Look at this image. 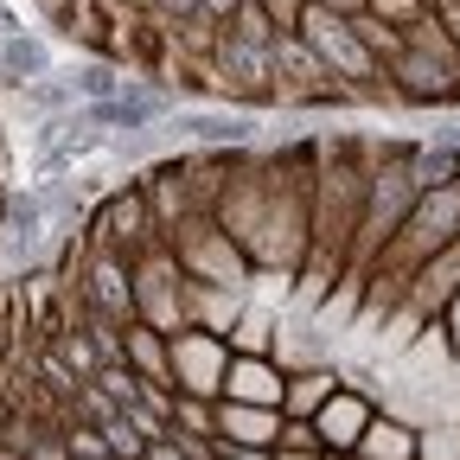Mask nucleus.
Segmentation results:
<instances>
[{"label":"nucleus","instance_id":"nucleus-7","mask_svg":"<svg viewBox=\"0 0 460 460\" xmlns=\"http://www.w3.org/2000/svg\"><path fill=\"white\" fill-rule=\"evenodd\" d=\"M371 416H377V402H371L365 390H352V384H339V390L326 396V410L314 416V422H320V441H326V454H352V447L365 441Z\"/></svg>","mask_w":460,"mask_h":460},{"label":"nucleus","instance_id":"nucleus-17","mask_svg":"<svg viewBox=\"0 0 460 460\" xmlns=\"http://www.w3.org/2000/svg\"><path fill=\"white\" fill-rule=\"evenodd\" d=\"M20 96H26V109H39V115H65V109H77L71 77H32V84H20Z\"/></svg>","mask_w":460,"mask_h":460},{"label":"nucleus","instance_id":"nucleus-16","mask_svg":"<svg viewBox=\"0 0 460 460\" xmlns=\"http://www.w3.org/2000/svg\"><path fill=\"white\" fill-rule=\"evenodd\" d=\"M352 32L371 45V58H377V65H390V58H402V51H410V45H402V26H390V20H377L371 7L352 20Z\"/></svg>","mask_w":460,"mask_h":460},{"label":"nucleus","instance_id":"nucleus-14","mask_svg":"<svg viewBox=\"0 0 460 460\" xmlns=\"http://www.w3.org/2000/svg\"><path fill=\"white\" fill-rule=\"evenodd\" d=\"M65 77H71V90H77V102H109L115 90H122V84H128L122 71H115V65H109V58H84V65H71Z\"/></svg>","mask_w":460,"mask_h":460},{"label":"nucleus","instance_id":"nucleus-27","mask_svg":"<svg viewBox=\"0 0 460 460\" xmlns=\"http://www.w3.org/2000/svg\"><path fill=\"white\" fill-rule=\"evenodd\" d=\"M332 460H365V454H358V447H352V454H332Z\"/></svg>","mask_w":460,"mask_h":460},{"label":"nucleus","instance_id":"nucleus-23","mask_svg":"<svg viewBox=\"0 0 460 460\" xmlns=\"http://www.w3.org/2000/svg\"><path fill=\"white\" fill-rule=\"evenodd\" d=\"M269 7V20L281 26V32H301V13H307V0H262Z\"/></svg>","mask_w":460,"mask_h":460},{"label":"nucleus","instance_id":"nucleus-28","mask_svg":"<svg viewBox=\"0 0 460 460\" xmlns=\"http://www.w3.org/2000/svg\"><path fill=\"white\" fill-rule=\"evenodd\" d=\"M122 460H147V454H122Z\"/></svg>","mask_w":460,"mask_h":460},{"label":"nucleus","instance_id":"nucleus-13","mask_svg":"<svg viewBox=\"0 0 460 460\" xmlns=\"http://www.w3.org/2000/svg\"><path fill=\"white\" fill-rule=\"evenodd\" d=\"M0 65H7V84L51 77V45L32 39V32H13V39H0Z\"/></svg>","mask_w":460,"mask_h":460},{"label":"nucleus","instance_id":"nucleus-2","mask_svg":"<svg viewBox=\"0 0 460 460\" xmlns=\"http://www.w3.org/2000/svg\"><path fill=\"white\" fill-rule=\"evenodd\" d=\"M460 237V180H441L416 199V211L402 217V230L384 243V256L371 262L365 275V314H396L402 295H410V281L422 275V262L435 250H447Z\"/></svg>","mask_w":460,"mask_h":460},{"label":"nucleus","instance_id":"nucleus-1","mask_svg":"<svg viewBox=\"0 0 460 460\" xmlns=\"http://www.w3.org/2000/svg\"><path fill=\"white\" fill-rule=\"evenodd\" d=\"M371 141H320V166H314V217H307V301L320 295L326 281L345 275L352 262V237H358V217H365V186H371Z\"/></svg>","mask_w":460,"mask_h":460},{"label":"nucleus","instance_id":"nucleus-6","mask_svg":"<svg viewBox=\"0 0 460 460\" xmlns=\"http://www.w3.org/2000/svg\"><path fill=\"white\" fill-rule=\"evenodd\" d=\"M454 288H460V237L422 262V275L410 281V295H402V307H396V326H429V320H441V307H447Z\"/></svg>","mask_w":460,"mask_h":460},{"label":"nucleus","instance_id":"nucleus-26","mask_svg":"<svg viewBox=\"0 0 460 460\" xmlns=\"http://www.w3.org/2000/svg\"><path fill=\"white\" fill-rule=\"evenodd\" d=\"M0 460H26V454H20V447H13V441H0Z\"/></svg>","mask_w":460,"mask_h":460},{"label":"nucleus","instance_id":"nucleus-25","mask_svg":"<svg viewBox=\"0 0 460 460\" xmlns=\"http://www.w3.org/2000/svg\"><path fill=\"white\" fill-rule=\"evenodd\" d=\"M320 7H332V13H339V20H358V13H365V7H371V0H320Z\"/></svg>","mask_w":460,"mask_h":460},{"label":"nucleus","instance_id":"nucleus-15","mask_svg":"<svg viewBox=\"0 0 460 460\" xmlns=\"http://www.w3.org/2000/svg\"><path fill=\"white\" fill-rule=\"evenodd\" d=\"M172 435H217V396H172Z\"/></svg>","mask_w":460,"mask_h":460},{"label":"nucleus","instance_id":"nucleus-9","mask_svg":"<svg viewBox=\"0 0 460 460\" xmlns=\"http://www.w3.org/2000/svg\"><path fill=\"white\" fill-rule=\"evenodd\" d=\"M281 390H288V365H281L275 352H230L224 396H237V402H269V410H281Z\"/></svg>","mask_w":460,"mask_h":460},{"label":"nucleus","instance_id":"nucleus-22","mask_svg":"<svg viewBox=\"0 0 460 460\" xmlns=\"http://www.w3.org/2000/svg\"><path fill=\"white\" fill-rule=\"evenodd\" d=\"M371 13L390 20V26H410V20H422L429 7H422V0H371Z\"/></svg>","mask_w":460,"mask_h":460},{"label":"nucleus","instance_id":"nucleus-21","mask_svg":"<svg viewBox=\"0 0 460 460\" xmlns=\"http://www.w3.org/2000/svg\"><path fill=\"white\" fill-rule=\"evenodd\" d=\"M102 435H109L115 460H122V454H147V435H135V429H128V416H115V422H109Z\"/></svg>","mask_w":460,"mask_h":460},{"label":"nucleus","instance_id":"nucleus-4","mask_svg":"<svg viewBox=\"0 0 460 460\" xmlns=\"http://www.w3.org/2000/svg\"><path fill=\"white\" fill-rule=\"evenodd\" d=\"M384 77H390L396 102H410V109H454V102H460V71L441 65V58H429V51L390 58Z\"/></svg>","mask_w":460,"mask_h":460},{"label":"nucleus","instance_id":"nucleus-19","mask_svg":"<svg viewBox=\"0 0 460 460\" xmlns=\"http://www.w3.org/2000/svg\"><path fill=\"white\" fill-rule=\"evenodd\" d=\"M230 352H275V339H269V320H262V314H243V320H230Z\"/></svg>","mask_w":460,"mask_h":460},{"label":"nucleus","instance_id":"nucleus-12","mask_svg":"<svg viewBox=\"0 0 460 460\" xmlns=\"http://www.w3.org/2000/svg\"><path fill=\"white\" fill-rule=\"evenodd\" d=\"M416 447H422V429L416 422H402V416H371V429H365V441H358V454L365 460H416Z\"/></svg>","mask_w":460,"mask_h":460},{"label":"nucleus","instance_id":"nucleus-5","mask_svg":"<svg viewBox=\"0 0 460 460\" xmlns=\"http://www.w3.org/2000/svg\"><path fill=\"white\" fill-rule=\"evenodd\" d=\"M90 109V122H109V128H122V135H147V128H160L172 109H180V96H172L160 77H147V84H122L109 102H84Z\"/></svg>","mask_w":460,"mask_h":460},{"label":"nucleus","instance_id":"nucleus-20","mask_svg":"<svg viewBox=\"0 0 460 460\" xmlns=\"http://www.w3.org/2000/svg\"><path fill=\"white\" fill-rule=\"evenodd\" d=\"M416 460H460V429H422Z\"/></svg>","mask_w":460,"mask_h":460},{"label":"nucleus","instance_id":"nucleus-11","mask_svg":"<svg viewBox=\"0 0 460 460\" xmlns=\"http://www.w3.org/2000/svg\"><path fill=\"white\" fill-rule=\"evenodd\" d=\"M339 365H288V390H281V416H320L326 410V396L339 390Z\"/></svg>","mask_w":460,"mask_h":460},{"label":"nucleus","instance_id":"nucleus-24","mask_svg":"<svg viewBox=\"0 0 460 460\" xmlns=\"http://www.w3.org/2000/svg\"><path fill=\"white\" fill-rule=\"evenodd\" d=\"M441 345L460 358V288H454V295H447V307H441Z\"/></svg>","mask_w":460,"mask_h":460},{"label":"nucleus","instance_id":"nucleus-8","mask_svg":"<svg viewBox=\"0 0 460 460\" xmlns=\"http://www.w3.org/2000/svg\"><path fill=\"white\" fill-rule=\"evenodd\" d=\"M166 128L180 141H199V147H243L250 128H256V115L250 109H172Z\"/></svg>","mask_w":460,"mask_h":460},{"label":"nucleus","instance_id":"nucleus-29","mask_svg":"<svg viewBox=\"0 0 460 460\" xmlns=\"http://www.w3.org/2000/svg\"><path fill=\"white\" fill-rule=\"evenodd\" d=\"M0 84H7V65H0Z\"/></svg>","mask_w":460,"mask_h":460},{"label":"nucleus","instance_id":"nucleus-10","mask_svg":"<svg viewBox=\"0 0 460 460\" xmlns=\"http://www.w3.org/2000/svg\"><path fill=\"white\" fill-rule=\"evenodd\" d=\"M217 435H224V441H243V447H275V441H281V410H269V402L217 396Z\"/></svg>","mask_w":460,"mask_h":460},{"label":"nucleus","instance_id":"nucleus-3","mask_svg":"<svg viewBox=\"0 0 460 460\" xmlns=\"http://www.w3.org/2000/svg\"><path fill=\"white\" fill-rule=\"evenodd\" d=\"M224 377H230V332L205 320L172 326V390L224 396Z\"/></svg>","mask_w":460,"mask_h":460},{"label":"nucleus","instance_id":"nucleus-18","mask_svg":"<svg viewBox=\"0 0 460 460\" xmlns=\"http://www.w3.org/2000/svg\"><path fill=\"white\" fill-rule=\"evenodd\" d=\"M224 32H237V39H250V45H275V39H281V26L269 20V7H262V0H243V7H237V20H230Z\"/></svg>","mask_w":460,"mask_h":460}]
</instances>
